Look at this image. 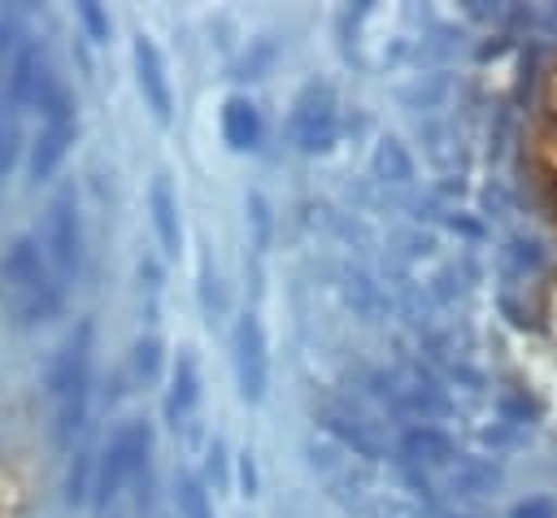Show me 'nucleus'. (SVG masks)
<instances>
[{"label": "nucleus", "instance_id": "obj_4", "mask_svg": "<svg viewBox=\"0 0 557 518\" xmlns=\"http://www.w3.org/2000/svg\"><path fill=\"white\" fill-rule=\"evenodd\" d=\"M48 261L57 270V279H74L78 261H83V222H78V196L74 187H61L48 205V235H44Z\"/></svg>", "mask_w": 557, "mask_h": 518}, {"label": "nucleus", "instance_id": "obj_16", "mask_svg": "<svg viewBox=\"0 0 557 518\" xmlns=\"http://www.w3.org/2000/svg\"><path fill=\"white\" fill-rule=\"evenodd\" d=\"M157 353H161V344H157V340H139V348H135V370H139L144 379H152V374H157Z\"/></svg>", "mask_w": 557, "mask_h": 518}, {"label": "nucleus", "instance_id": "obj_17", "mask_svg": "<svg viewBox=\"0 0 557 518\" xmlns=\"http://www.w3.org/2000/svg\"><path fill=\"white\" fill-rule=\"evenodd\" d=\"M239 474H244V488H248V496H252V483H257V474H252V457L244 453V461H239Z\"/></svg>", "mask_w": 557, "mask_h": 518}, {"label": "nucleus", "instance_id": "obj_14", "mask_svg": "<svg viewBox=\"0 0 557 518\" xmlns=\"http://www.w3.org/2000/svg\"><path fill=\"white\" fill-rule=\"evenodd\" d=\"M178 505H183V514H187V518H209L205 488H200L191 474H183V479H178Z\"/></svg>", "mask_w": 557, "mask_h": 518}, {"label": "nucleus", "instance_id": "obj_8", "mask_svg": "<svg viewBox=\"0 0 557 518\" xmlns=\"http://www.w3.org/2000/svg\"><path fill=\"white\" fill-rule=\"evenodd\" d=\"M135 78H139V91H144V104L152 109L157 122H170L174 113V96H170V83H165V65H161V52L148 35L135 39Z\"/></svg>", "mask_w": 557, "mask_h": 518}, {"label": "nucleus", "instance_id": "obj_1", "mask_svg": "<svg viewBox=\"0 0 557 518\" xmlns=\"http://www.w3.org/2000/svg\"><path fill=\"white\" fill-rule=\"evenodd\" d=\"M0 305L17 326L44 322L61 309V279L48 252H39V239L22 235L0 257Z\"/></svg>", "mask_w": 557, "mask_h": 518}, {"label": "nucleus", "instance_id": "obj_3", "mask_svg": "<svg viewBox=\"0 0 557 518\" xmlns=\"http://www.w3.org/2000/svg\"><path fill=\"white\" fill-rule=\"evenodd\" d=\"M148 444H152V431L148 422H122L113 431V440L104 444L100 453V466H96V505L104 509L139 470H144V457H148Z\"/></svg>", "mask_w": 557, "mask_h": 518}, {"label": "nucleus", "instance_id": "obj_12", "mask_svg": "<svg viewBox=\"0 0 557 518\" xmlns=\"http://www.w3.org/2000/svg\"><path fill=\"white\" fill-rule=\"evenodd\" d=\"M17 52H22V22L17 13H0V83H9Z\"/></svg>", "mask_w": 557, "mask_h": 518}, {"label": "nucleus", "instance_id": "obj_6", "mask_svg": "<svg viewBox=\"0 0 557 518\" xmlns=\"http://www.w3.org/2000/svg\"><path fill=\"white\" fill-rule=\"evenodd\" d=\"M57 91H61V87H57L52 74H48V52H44V44H22V52H17V61H13V74H9V104H13V109H26V104L48 109Z\"/></svg>", "mask_w": 557, "mask_h": 518}, {"label": "nucleus", "instance_id": "obj_7", "mask_svg": "<svg viewBox=\"0 0 557 518\" xmlns=\"http://www.w3.org/2000/svg\"><path fill=\"white\" fill-rule=\"evenodd\" d=\"M235 374H239V392L244 400H261L265 396V340H261V322L252 313H244L235 322Z\"/></svg>", "mask_w": 557, "mask_h": 518}, {"label": "nucleus", "instance_id": "obj_9", "mask_svg": "<svg viewBox=\"0 0 557 518\" xmlns=\"http://www.w3.org/2000/svg\"><path fill=\"white\" fill-rule=\"evenodd\" d=\"M148 209H152V226H157V239L165 252H178L183 244V226H178V200L170 192V178L157 174L152 178V192H148Z\"/></svg>", "mask_w": 557, "mask_h": 518}, {"label": "nucleus", "instance_id": "obj_15", "mask_svg": "<svg viewBox=\"0 0 557 518\" xmlns=\"http://www.w3.org/2000/svg\"><path fill=\"white\" fill-rule=\"evenodd\" d=\"M78 17L91 30V39H109V17L100 13V4H78Z\"/></svg>", "mask_w": 557, "mask_h": 518}, {"label": "nucleus", "instance_id": "obj_2", "mask_svg": "<svg viewBox=\"0 0 557 518\" xmlns=\"http://www.w3.org/2000/svg\"><path fill=\"white\" fill-rule=\"evenodd\" d=\"M48 392L57 400V444H70L74 431L87 418V392H91V322H78V331L61 344L52 370H48Z\"/></svg>", "mask_w": 557, "mask_h": 518}, {"label": "nucleus", "instance_id": "obj_11", "mask_svg": "<svg viewBox=\"0 0 557 518\" xmlns=\"http://www.w3.org/2000/svg\"><path fill=\"white\" fill-rule=\"evenodd\" d=\"M196 396H200V379H196V361L183 353L178 357V366H174V379H170V396H165V418L178 427V418L196 405Z\"/></svg>", "mask_w": 557, "mask_h": 518}, {"label": "nucleus", "instance_id": "obj_5", "mask_svg": "<svg viewBox=\"0 0 557 518\" xmlns=\"http://www.w3.org/2000/svg\"><path fill=\"white\" fill-rule=\"evenodd\" d=\"M70 144H74V104L65 91H57L52 104L44 109V126L30 144V178H48L61 165V157L70 152Z\"/></svg>", "mask_w": 557, "mask_h": 518}, {"label": "nucleus", "instance_id": "obj_13", "mask_svg": "<svg viewBox=\"0 0 557 518\" xmlns=\"http://www.w3.org/2000/svg\"><path fill=\"white\" fill-rule=\"evenodd\" d=\"M13 157H17V118H13V104L9 109L0 104V178L9 174Z\"/></svg>", "mask_w": 557, "mask_h": 518}, {"label": "nucleus", "instance_id": "obj_10", "mask_svg": "<svg viewBox=\"0 0 557 518\" xmlns=\"http://www.w3.org/2000/svg\"><path fill=\"white\" fill-rule=\"evenodd\" d=\"M222 139H226L231 148H257V139H261V118H257L252 100L231 96V100L222 104Z\"/></svg>", "mask_w": 557, "mask_h": 518}]
</instances>
